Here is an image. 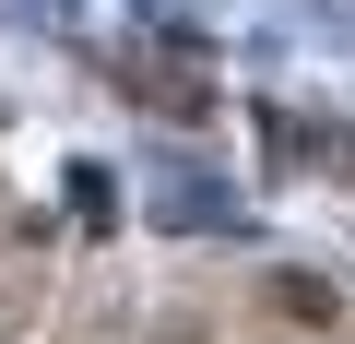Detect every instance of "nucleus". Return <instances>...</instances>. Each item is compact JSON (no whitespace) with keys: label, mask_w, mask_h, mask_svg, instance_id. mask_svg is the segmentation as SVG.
<instances>
[{"label":"nucleus","mask_w":355,"mask_h":344,"mask_svg":"<svg viewBox=\"0 0 355 344\" xmlns=\"http://www.w3.org/2000/svg\"><path fill=\"white\" fill-rule=\"evenodd\" d=\"M272 297H284V309H296V320H343V297H331V285H308V273H284V285H272Z\"/></svg>","instance_id":"1"}]
</instances>
